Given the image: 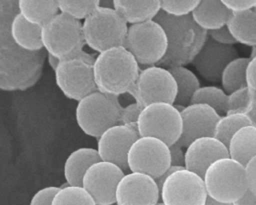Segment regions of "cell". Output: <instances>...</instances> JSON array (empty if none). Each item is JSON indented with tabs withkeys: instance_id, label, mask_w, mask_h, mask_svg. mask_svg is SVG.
Instances as JSON below:
<instances>
[{
	"instance_id": "1",
	"label": "cell",
	"mask_w": 256,
	"mask_h": 205,
	"mask_svg": "<svg viewBox=\"0 0 256 205\" xmlns=\"http://www.w3.org/2000/svg\"><path fill=\"white\" fill-rule=\"evenodd\" d=\"M154 20L164 29L168 43L158 66L169 68L190 64L208 38V31L201 28L191 14L178 16L160 10Z\"/></svg>"
},
{
	"instance_id": "2",
	"label": "cell",
	"mask_w": 256,
	"mask_h": 205,
	"mask_svg": "<svg viewBox=\"0 0 256 205\" xmlns=\"http://www.w3.org/2000/svg\"><path fill=\"white\" fill-rule=\"evenodd\" d=\"M139 72V64L124 46L108 48L98 53L93 61L97 90L114 96L129 93Z\"/></svg>"
},
{
	"instance_id": "3",
	"label": "cell",
	"mask_w": 256,
	"mask_h": 205,
	"mask_svg": "<svg viewBox=\"0 0 256 205\" xmlns=\"http://www.w3.org/2000/svg\"><path fill=\"white\" fill-rule=\"evenodd\" d=\"M41 39L47 53L59 60L84 52L82 22L61 12L41 25Z\"/></svg>"
},
{
	"instance_id": "4",
	"label": "cell",
	"mask_w": 256,
	"mask_h": 205,
	"mask_svg": "<svg viewBox=\"0 0 256 205\" xmlns=\"http://www.w3.org/2000/svg\"><path fill=\"white\" fill-rule=\"evenodd\" d=\"M127 24L114 8L98 6L83 19L84 43L98 53L111 47L123 46Z\"/></svg>"
},
{
	"instance_id": "5",
	"label": "cell",
	"mask_w": 256,
	"mask_h": 205,
	"mask_svg": "<svg viewBox=\"0 0 256 205\" xmlns=\"http://www.w3.org/2000/svg\"><path fill=\"white\" fill-rule=\"evenodd\" d=\"M207 195L221 203L233 204L248 190L245 166L230 158L214 161L203 176Z\"/></svg>"
},
{
	"instance_id": "6",
	"label": "cell",
	"mask_w": 256,
	"mask_h": 205,
	"mask_svg": "<svg viewBox=\"0 0 256 205\" xmlns=\"http://www.w3.org/2000/svg\"><path fill=\"white\" fill-rule=\"evenodd\" d=\"M121 108L117 96L96 90L78 101L76 122L86 135L98 138L106 129L119 123Z\"/></svg>"
},
{
	"instance_id": "7",
	"label": "cell",
	"mask_w": 256,
	"mask_h": 205,
	"mask_svg": "<svg viewBox=\"0 0 256 205\" xmlns=\"http://www.w3.org/2000/svg\"><path fill=\"white\" fill-rule=\"evenodd\" d=\"M167 37L162 26L154 19L130 24L123 46L139 65H157L167 51Z\"/></svg>"
},
{
	"instance_id": "8",
	"label": "cell",
	"mask_w": 256,
	"mask_h": 205,
	"mask_svg": "<svg viewBox=\"0 0 256 205\" xmlns=\"http://www.w3.org/2000/svg\"><path fill=\"white\" fill-rule=\"evenodd\" d=\"M139 136H151L168 146L178 142L182 133V118L174 104L155 102L143 107L138 123Z\"/></svg>"
},
{
	"instance_id": "9",
	"label": "cell",
	"mask_w": 256,
	"mask_h": 205,
	"mask_svg": "<svg viewBox=\"0 0 256 205\" xmlns=\"http://www.w3.org/2000/svg\"><path fill=\"white\" fill-rule=\"evenodd\" d=\"M93 61L94 59L86 52L59 61L54 70L55 81L67 98L78 102L97 90L94 81Z\"/></svg>"
},
{
	"instance_id": "10",
	"label": "cell",
	"mask_w": 256,
	"mask_h": 205,
	"mask_svg": "<svg viewBox=\"0 0 256 205\" xmlns=\"http://www.w3.org/2000/svg\"><path fill=\"white\" fill-rule=\"evenodd\" d=\"M129 94L143 107L155 102L174 104L177 85L167 68L153 65L140 70Z\"/></svg>"
},
{
	"instance_id": "11",
	"label": "cell",
	"mask_w": 256,
	"mask_h": 205,
	"mask_svg": "<svg viewBox=\"0 0 256 205\" xmlns=\"http://www.w3.org/2000/svg\"><path fill=\"white\" fill-rule=\"evenodd\" d=\"M128 169L154 179L162 176L171 166L169 146L151 136H139L131 145L127 156Z\"/></svg>"
},
{
	"instance_id": "12",
	"label": "cell",
	"mask_w": 256,
	"mask_h": 205,
	"mask_svg": "<svg viewBox=\"0 0 256 205\" xmlns=\"http://www.w3.org/2000/svg\"><path fill=\"white\" fill-rule=\"evenodd\" d=\"M207 196L203 177L185 167L169 174L160 188L164 205H204Z\"/></svg>"
},
{
	"instance_id": "13",
	"label": "cell",
	"mask_w": 256,
	"mask_h": 205,
	"mask_svg": "<svg viewBox=\"0 0 256 205\" xmlns=\"http://www.w3.org/2000/svg\"><path fill=\"white\" fill-rule=\"evenodd\" d=\"M125 171L114 163L100 160L85 172L82 187L90 194L96 205L115 203V191Z\"/></svg>"
},
{
	"instance_id": "14",
	"label": "cell",
	"mask_w": 256,
	"mask_h": 205,
	"mask_svg": "<svg viewBox=\"0 0 256 205\" xmlns=\"http://www.w3.org/2000/svg\"><path fill=\"white\" fill-rule=\"evenodd\" d=\"M160 190L154 178L140 172L125 173L115 191L117 205H156Z\"/></svg>"
},
{
	"instance_id": "15",
	"label": "cell",
	"mask_w": 256,
	"mask_h": 205,
	"mask_svg": "<svg viewBox=\"0 0 256 205\" xmlns=\"http://www.w3.org/2000/svg\"><path fill=\"white\" fill-rule=\"evenodd\" d=\"M139 137L138 131L123 124H115L97 138V151L103 161L111 162L124 171L128 169L127 156L133 142Z\"/></svg>"
},
{
	"instance_id": "16",
	"label": "cell",
	"mask_w": 256,
	"mask_h": 205,
	"mask_svg": "<svg viewBox=\"0 0 256 205\" xmlns=\"http://www.w3.org/2000/svg\"><path fill=\"white\" fill-rule=\"evenodd\" d=\"M237 57L238 51L234 45L220 44L208 36L191 64L203 79L217 82L227 64Z\"/></svg>"
},
{
	"instance_id": "17",
	"label": "cell",
	"mask_w": 256,
	"mask_h": 205,
	"mask_svg": "<svg viewBox=\"0 0 256 205\" xmlns=\"http://www.w3.org/2000/svg\"><path fill=\"white\" fill-rule=\"evenodd\" d=\"M180 114L182 133L177 143L185 148L199 137L213 136L215 125L221 116L212 107L202 103L189 104Z\"/></svg>"
},
{
	"instance_id": "18",
	"label": "cell",
	"mask_w": 256,
	"mask_h": 205,
	"mask_svg": "<svg viewBox=\"0 0 256 205\" xmlns=\"http://www.w3.org/2000/svg\"><path fill=\"white\" fill-rule=\"evenodd\" d=\"M229 157L228 148L214 136L193 140L185 149L184 167L203 177L207 168L220 158Z\"/></svg>"
},
{
	"instance_id": "19",
	"label": "cell",
	"mask_w": 256,
	"mask_h": 205,
	"mask_svg": "<svg viewBox=\"0 0 256 205\" xmlns=\"http://www.w3.org/2000/svg\"><path fill=\"white\" fill-rule=\"evenodd\" d=\"M97 149L81 147L72 151L65 160L63 173L66 183L71 186H82V179L86 170L100 161Z\"/></svg>"
},
{
	"instance_id": "20",
	"label": "cell",
	"mask_w": 256,
	"mask_h": 205,
	"mask_svg": "<svg viewBox=\"0 0 256 205\" xmlns=\"http://www.w3.org/2000/svg\"><path fill=\"white\" fill-rule=\"evenodd\" d=\"M231 12L221 0H200L191 15L201 28L210 31L225 26Z\"/></svg>"
},
{
	"instance_id": "21",
	"label": "cell",
	"mask_w": 256,
	"mask_h": 205,
	"mask_svg": "<svg viewBox=\"0 0 256 205\" xmlns=\"http://www.w3.org/2000/svg\"><path fill=\"white\" fill-rule=\"evenodd\" d=\"M226 26L238 43L256 46V6L242 11H232Z\"/></svg>"
},
{
	"instance_id": "22",
	"label": "cell",
	"mask_w": 256,
	"mask_h": 205,
	"mask_svg": "<svg viewBox=\"0 0 256 205\" xmlns=\"http://www.w3.org/2000/svg\"><path fill=\"white\" fill-rule=\"evenodd\" d=\"M114 9L129 24L154 19L161 10L159 0H114Z\"/></svg>"
},
{
	"instance_id": "23",
	"label": "cell",
	"mask_w": 256,
	"mask_h": 205,
	"mask_svg": "<svg viewBox=\"0 0 256 205\" xmlns=\"http://www.w3.org/2000/svg\"><path fill=\"white\" fill-rule=\"evenodd\" d=\"M10 34L13 41L24 50L37 51L43 48L41 25L30 23L19 13L11 21Z\"/></svg>"
},
{
	"instance_id": "24",
	"label": "cell",
	"mask_w": 256,
	"mask_h": 205,
	"mask_svg": "<svg viewBox=\"0 0 256 205\" xmlns=\"http://www.w3.org/2000/svg\"><path fill=\"white\" fill-rule=\"evenodd\" d=\"M229 157L244 166L256 155V127L246 125L238 129L227 146Z\"/></svg>"
},
{
	"instance_id": "25",
	"label": "cell",
	"mask_w": 256,
	"mask_h": 205,
	"mask_svg": "<svg viewBox=\"0 0 256 205\" xmlns=\"http://www.w3.org/2000/svg\"><path fill=\"white\" fill-rule=\"evenodd\" d=\"M18 13L33 24L42 25L58 12L57 0H17Z\"/></svg>"
},
{
	"instance_id": "26",
	"label": "cell",
	"mask_w": 256,
	"mask_h": 205,
	"mask_svg": "<svg viewBox=\"0 0 256 205\" xmlns=\"http://www.w3.org/2000/svg\"><path fill=\"white\" fill-rule=\"evenodd\" d=\"M175 79L177 95L174 105L187 106L195 91L200 87V81L196 74L185 66H173L167 68Z\"/></svg>"
},
{
	"instance_id": "27",
	"label": "cell",
	"mask_w": 256,
	"mask_h": 205,
	"mask_svg": "<svg viewBox=\"0 0 256 205\" xmlns=\"http://www.w3.org/2000/svg\"><path fill=\"white\" fill-rule=\"evenodd\" d=\"M249 58L237 57L227 64L224 68L220 81L222 89L230 94L233 91L247 86L246 82V68Z\"/></svg>"
},
{
	"instance_id": "28",
	"label": "cell",
	"mask_w": 256,
	"mask_h": 205,
	"mask_svg": "<svg viewBox=\"0 0 256 205\" xmlns=\"http://www.w3.org/2000/svg\"><path fill=\"white\" fill-rule=\"evenodd\" d=\"M252 125L250 118L246 113H226L220 116L217 121L213 136L228 146L233 134L243 126Z\"/></svg>"
},
{
	"instance_id": "29",
	"label": "cell",
	"mask_w": 256,
	"mask_h": 205,
	"mask_svg": "<svg viewBox=\"0 0 256 205\" xmlns=\"http://www.w3.org/2000/svg\"><path fill=\"white\" fill-rule=\"evenodd\" d=\"M227 93L217 86H200L193 94L190 104L202 103L212 107L219 115L227 112Z\"/></svg>"
},
{
	"instance_id": "30",
	"label": "cell",
	"mask_w": 256,
	"mask_h": 205,
	"mask_svg": "<svg viewBox=\"0 0 256 205\" xmlns=\"http://www.w3.org/2000/svg\"><path fill=\"white\" fill-rule=\"evenodd\" d=\"M51 205H96V203L82 186H71L66 183L59 187Z\"/></svg>"
},
{
	"instance_id": "31",
	"label": "cell",
	"mask_w": 256,
	"mask_h": 205,
	"mask_svg": "<svg viewBox=\"0 0 256 205\" xmlns=\"http://www.w3.org/2000/svg\"><path fill=\"white\" fill-rule=\"evenodd\" d=\"M227 95L226 113H247L256 98V92L248 86L239 88Z\"/></svg>"
},
{
	"instance_id": "32",
	"label": "cell",
	"mask_w": 256,
	"mask_h": 205,
	"mask_svg": "<svg viewBox=\"0 0 256 205\" xmlns=\"http://www.w3.org/2000/svg\"><path fill=\"white\" fill-rule=\"evenodd\" d=\"M59 12L83 20L99 5V0H57Z\"/></svg>"
},
{
	"instance_id": "33",
	"label": "cell",
	"mask_w": 256,
	"mask_h": 205,
	"mask_svg": "<svg viewBox=\"0 0 256 205\" xmlns=\"http://www.w3.org/2000/svg\"><path fill=\"white\" fill-rule=\"evenodd\" d=\"M160 9L171 15L191 14L200 0H159Z\"/></svg>"
},
{
	"instance_id": "34",
	"label": "cell",
	"mask_w": 256,
	"mask_h": 205,
	"mask_svg": "<svg viewBox=\"0 0 256 205\" xmlns=\"http://www.w3.org/2000/svg\"><path fill=\"white\" fill-rule=\"evenodd\" d=\"M142 109L143 106L136 101L128 104L125 107H122L119 115V123L137 130V123Z\"/></svg>"
},
{
	"instance_id": "35",
	"label": "cell",
	"mask_w": 256,
	"mask_h": 205,
	"mask_svg": "<svg viewBox=\"0 0 256 205\" xmlns=\"http://www.w3.org/2000/svg\"><path fill=\"white\" fill-rule=\"evenodd\" d=\"M59 190L57 186H47L38 190L31 198L29 205H51L53 197Z\"/></svg>"
},
{
	"instance_id": "36",
	"label": "cell",
	"mask_w": 256,
	"mask_h": 205,
	"mask_svg": "<svg viewBox=\"0 0 256 205\" xmlns=\"http://www.w3.org/2000/svg\"><path fill=\"white\" fill-rule=\"evenodd\" d=\"M208 36L220 44L235 45L236 43H238L235 40V38L232 36L231 32L229 31V29L226 25L223 27H220L218 29L208 31Z\"/></svg>"
},
{
	"instance_id": "37",
	"label": "cell",
	"mask_w": 256,
	"mask_h": 205,
	"mask_svg": "<svg viewBox=\"0 0 256 205\" xmlns=\"http://www.w3.org/2000/svg\"><path fill=\"white\" fill-rule=\"evenodd\" d=\"M245 177L247 189L256 195V155L245 165Z\"/></svg>"
},
{
	"instance_id": "38",
	"label": "cell",
	"mask_w": 256,
	"mask_h": 205,
	"mask_svg": "<svg viewBox=\"0 0 256 205\" xmlns=\"http://www.w3.org/2000/svg\"><path fill=\"white\" fill-rule=\"evenodd\" d=\"M170 150V162L171 166L176 167H184L185 165V151H183V147L178 144H172L169 146Z\"/></svg>"
},
{
	"instance_id": "39",
	"label": "cell",
	"mask_w": 256,
	"mask_h": 205,
	"mask_svg": "<svg viewBox=\"0 0 256 205\" xmlns=\"http://www.w3.org/2000/svg\"><path fill=\"white\" fill-rule=\"evenodd\" d=\"M231 11H242L256 6V0H221Z\"/></svg>"
},
{
	"instance_id": "40",
	"label": "cell",
	"mask_w": 256,
	"mask_h": 205,
	"mask_svg": "<svg viewBox=\"0 0 256 205\" xmlns=\"http://www.w3.org/2000/svg\"><path fill=\"white\" fill-rule=\"evenodd\" d=\"M246 82L247 86L256 92V56L249 59L246 68Z\"/></svg>"
},
{
	"instance_id": "41",
	"label": "cell",
	"mask_w": 256,
	"mask_h": 205,
	"mask_svg": "<svg viewBox=\"0 0 256 205\" xmlns=\"http://www.w3.org/2000/svg\"><path fill=\"white\" fill-rule=\"evenodd\" d=\"M233 205H256V195L247 190L240 199L233 203Z\"/></svg>"
},
{
	"instance_id": "42",
	"label": "cell",
	"mask_w": 256,
	"mask_h": 205,
	"mask_svg": "<svg viewBox=\"0 0 256 205\" xmlns=\"http://www.w3.org/2000/svg\"><path fill=\"white\" fill-rule=\"evenodd\" d=\"M246 114H247L248 117L250 118L252 125H254V126L256 127V98H255V100L253 101V103H252L250 109L248 110V112H247Z\"/></svg>"
},
{
	"instance_id": "43",
	"label": "cell",
	"mask_w": 256,
	"mask_h": 205,
	"mask_svg": "<svg viewBox=\"0 0 256 205\" xmlns=\"http://www.w3.org/2000/svg\"><path fill=\"white\" fill-rule=\"evenodd\" d=\"M47 57H48V63H49V65H50V67H51L53 70H55L56 67L58 66L60 60H59L58 58H56L55 56L49 54V53H48V56H47Z\"/></svg>"
},
{
	"instance_id": "44",
	"label": "cell",
	"mask_w": 256,
	"mask_h": 205,
	"mask_svg": "<svg viewBox=\"0 0 256 205\" xmlns=\"http://www.w3.org/2000/svg\"><path fill=\"white\" fill-rule=\"evenodd\" d=\"M99 7L114 8V0H99Z\"/></svg>"
},
{
	"instance_id": "45",
	"label": "cell",
	"mask_w": 256,
	"mask_h": 205,
	"mask_svg": "<svg viewBox=\"0 0 256 205\" xmlns=\"http://www.w3.org/2000/svg\"><path fill=\"white\" fill-rule=\"evenodd\" d=\"M204 205H233L231 203H221V202H218L214 199H212L211 197L207 196V199H206V202Z\"/></svg>"
},
{
	"instance_id": "46",
	"label": "cell",
	"mask_w": 256,
	"mask_h": 205,
	"mask_svg": "<svg viewBox=\"0 0 256 205\" xmlns=\"http://www.w3.org/2000/svg\"><path fill=\"white\" fill-rule=\"evenodd\" d=\"M156 205H164V204H163V203H162V202H158V203H157V204H156Z\"/></svg>"
},
{
	"instance_id": "47",
	"label": "cell",
	"mask_w": 256,
	"mask_h": 205,
	"mask_svg": "<svg viewBox=\"0 0 256 205\" xmlns=\"http://www.w3.org/2000/svg\"><path fill=\"white\" fill-rule=\"evenodd\" d=\"M108 205H117L116 203H113V204H108Z\"/></svg>"
}]
</instances>
